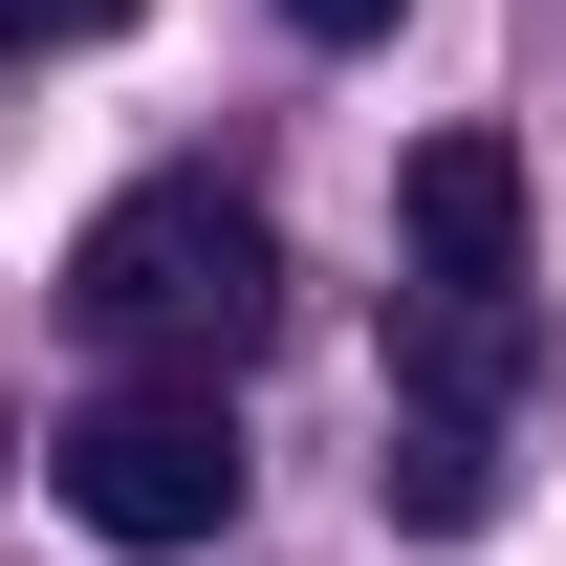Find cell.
<instances>
[{"label": "cell", "mask_w": 566, "mask_h": 566, "mask_svg": "<svg viewBox=\"0 0 566 566\" xmlns=\"http://www.w3.org/2000/svg\"><path fill=\"white\" fill-rule=\"evenodd\" d=\"M283 22H305V44H392L415 0H283Z\"/></svg>", "instance_id": "cell-6"}, {"label": "cell", "mask_w": 566, "mask_h": 566, "mask_svg": "<svg viewBox=\"0 0 566 566\" xmlns=\"http://www.w3.org/2000/svg\"><path fill=\"white\" fill-rule=\"evenodd\" d=\"M153 0H0V44H132Z\"/></svg>", "instance_id": "cell-5"}, {"label": "cell", "mask_w": 566, "mask_h": 566, "mask_svg": "<svg viewBox=\"0 0 566 566\" xmlns=\"http://www.w3.org/2000/svg\"><path fill=\"white\" fill-rule=\"evenodd\" d=\"M0 458H22V436H0Z\"/></svg>", "instance_id": "cell-7"}, {"label": "cell", "mask_w": 566, "mask_h": 566, "mask_svg": "<svg viewBox=\"0 0 566 566\" xmlns=\"http://www.w3.org/2000/svg\"><path fill=\"white\" fill-rule=\"evenodd\" d=\"M392 218H415V370L436 392H523V153L436 132L392 175Z\"/></svg>", "instance_id": "cell-3"}, {"label": "cell", "mask_w": 566, "mask_h": 566, "mask_svg": "<svg viewBox=\"0 0 566 566\" xmlns=\"http://www.w3.org/2000/svg\"><path fill=\"white\" fill-rule=\"evenodd\" d=\"M370 480H392V523H436V545H458V523H501V436H480V392H415Z\"/></svg>", "instance_id": "cell-4"}, {"label": "cell", "mask_w": 566, "mask_h": 566, "mask_svg": "<svg viewBox=\"0 0 566 566\" xmlns=\"http://www.w3.org/2000/svg\"><path fill=\"white\" fill-rule=\"evenodd\" d=\"M283 305V218L240 197V175H132V197L66 240V327L132 370H240Z\"/></svg>", "instance_id": "cell-1"}, {"label": "cell", "mask_w": 566, "mask_h": 566, "mask_svg": "<svg viewBox=\"0 0 566 566\" xmlns=\"http://www.w3.org/2000/svg\"><path fill=\"white\" fill-rule=\"evenodd\" d=\"M44 480H66L87 545H218L240 523V415H218V370H132V392H87L66 436H44Z\"/></svg>", "instance_id": "cell-2"}]
</instances>
